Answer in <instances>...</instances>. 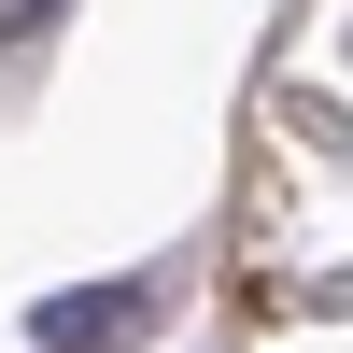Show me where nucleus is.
Returning a JSON list of instances; mask_svg holds the SVG:
<instances>
[{
	"label": "nucleus",
	"mask_w": 353,
	"mask_h": 353,
	"mask_svg": "<svg viewBox=\"0 0 353 353\" xmlns=\"http://www.w3.org/2000/svg\"><path fill=\"white\" fill-rule=\"evenodd\" d=\"M156 325H170V283H85V297H43V311H28L43 353H128Z\"/></svg>",
	"instance_id": "f257e3e1"
},
{
	"label": "nucleus",
	"mask_w": 353,
	"mask_h": 353,
	"mask_svg": "<svg viewBox=\"0 0 353 353\" xmlns=\"http://www.w3.org/2000/svg\"><path fill=\"white\" fill-rule=\"evenodd\" d=\"M57 14H71V0H0V57H14V43H43Z\"/></svg>",
	"instance_id": "f03ea898"
},
{
	"label": "nucleus",
	"mask_w": 353,
	"mask_h": 353,
	"mask_svg": "<svg viewBox=\"0 0 353 353\" xmlns=\"http://www.w3.org/2000/svg\"><path fill=\"white\" fill-rule=\"evenodd\" d=\"M339 57H353V28H339Z\"/></svg>",
	"instance_id": "7ed1b4c3"
}]
</instances>
